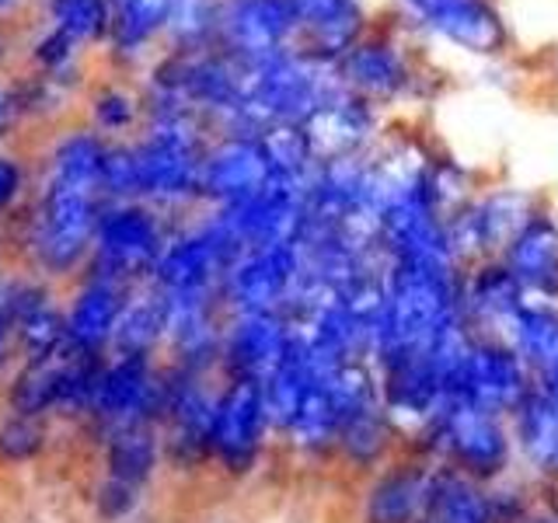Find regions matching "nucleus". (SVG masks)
I'll use <instances>...</instances> for the list:
<instances>
[{
	"label": "nucleus",
	"mask_w": 558,
	"mask_h": 523,
	"mask_svg": "<svg viewBox=\"0 0 558 523\" xmlns=\"http://www.w3.org/2000/svg\"><path fill=\"white\" fill-rule=\"evenodd\" d=\"M541 388H545V391L551 394V401L558 405V377H555V380H548V384H541Z\"/></svg>",
	"instance_id": "39"
},
{
	"label": "nucleus",
	"mask_w": 558,
	"mask_h": 523,
	"mask_svg": "<svg viewBox=\"0 0 558 523\" xmlns=\"http://www.w3.org/2000/svg\"><path fill=\"white\" fill-rule=\"evenodd\" d=\"M133 287L109 272H92L87 283L77 290L74 304L63 314L66 331V353L77 356H105L112 349L116 328L126 307V296Z\"/></svg>",
	"instance_id": "21"
},
{
	"label": "nucleus",
	"mask_w": 558,
	"mask_h": 523,
	"mask_svg": "<svg viewBox=\"0 0 558 523\" xmlns=\"http://www.w3.org/2000/svg\"><path fill=\"white\" fill-rule=\"evenodd\" d=\"M336 66H339L345 92L371 101L374 109H384V105H395L398 98H405L409 87L415 84L412 63L391 35L366 32Z\"/></svg>",
	"instance_id": "20"
},
{
	"label": "nucleus",
	"mask_w": 558,
	"mask_h": 523,
	"mask_svg": "<svg viewBox=\"0 0 558 523\" xmlns=\"http://www.w3.org/2000/svg\"><path fill=\"white\" fill-rule=\"evenodd\" d=\"M136 154V182L140 199L147 203H189L199 199V171H203V147L189 112H157L147 139Z\"/></svg>",
	"instance_id": "4"
},
{
	"label": "nucleus",
	"mask_w": 558,
	"mask_h": 523,
	"mask_svg": "<svg viewBox=\"0 0 558 523\" xmlns=\"http://www.w3.org/2000/svg\"><path fill=\"white\" fill-rule=\"evenodd\" d=\"M541 209L545 199L534 188L523 185H482L458 214L450 217V234L453 248H458L464 266L482 258H502V252L510 248L513 238L527 227Z\"/></svg>",
	"instance_id": "6"
},
{
	"label": "nucleus",
	"mask_w": 558,
	"mask_h": 523,
	"mask_svg": "<svg viewBox=\"0 0 558 523\" xmlns=\"http://www.w3.org/2000/svg\"><path fill=\"white\" fill-rule=\"evenodd\" d=\"M409 25L478 57H496L510 42L493 0H395Z\"/></svg>",
	"instance_id": "13"
},
{
	"label": "nucleus",
	"mask_w": 558,
	"mask_h": 523,
	"mask_svg": "<svg viewBox=\"0 0 558 523\" xmlns=\"http://www.w3.org/2000/svg\"><path fill=\"white\" fill-rule=\"evenodd\" d=\"M523 290L513 272L502 266V258H482L471 262L461 272V314L478 336H499L517 321L523 311Z\"/></svg>",
	"instance_id": "23"
},
{
	"label": "nucleus",
	"mask_w": 558,
	"mask_h": 523,
	"mask_svg": "<svg viewBox=\"0 0 558 523\" xmlns=\"http://www.w3.org/2000/svg\"><path fill=\"white\" fill-rule=\"evenodd\" d=\"M534 388H537V380L531 374V366L523 363V356L510 342L499 336H478L475 349H471L464 388L458 401H471V405L510 418V412Z\"/></svg>",
	"instance_id": "15"
},
{
	"label": "nucleus",
	"mask_w": 558,
	"mask_h": 523,
	"mask_svg": "<svg viewBox=\"0 0 558 523\" xmlns=\"http://www.w3.org/2000/svg\"><path fill=\"white\" fill-rule=\"evenodd\" d=\"M165 405V366L157 356H119L112 353L101 366L92 415L101 433L157 423Z\"/></svg>",
	"instance_id": "11"
},
{
	"label": "nucleus",
	"mask_w": 558,
	"mask_h": 523,
	"mask_svg": "<svg viewBox=\"0 0 558 523\" xmlns=\"http://www.w3.org/2000/svg\"><path fill=\"white\" fill-rule=\"evenodd\" d=\"M165 464V436L157 423H136L105 433V478L150 488Z\"/></svg>",
	"instance_id": "27"
},
{
	"label": "nucleus",
	"mask_w": 558,
	"mask_h": 523,
	"mask_svg": "<svg viewBox=\"0 0 558 523\" xmlns=\"http://www.w3.org/2000/svg\"><path fill=\"white\" fill-rule=\"evenodd\" d=\"M328 374L322 380H314V388L307 391L301 412H296V418H293V426L283 433V440H279V447L290 453V461L307 467V471L336 467L342 409H339L336 394H331Z\"/></svg>",
	"instance_id": "25"
},
{
	"label": "nucleus",
	"mask_w": 558,
	"mask_h": 523,
	"mask_svg": "<svg viewBox=\"0 0 558 523\" xmlns=\"http://www.w3.org/2000/svg\"><path fill=\"white\" fill-rule=\"evenodd\" d=\"M57 22L63 35H95L105 25V4L101 0H52Z\"/></svg>",
	"instance_id": "34"
},
{
	"label": "nucleus",
	"mask_w": 558,
	"mask_h": 523,
	"mask_svg": "<svg viewBox=\"0 0 558 523\" xmlns=\"http://www.w3.org/2000/svg\"><path fill=\"white\" fill-rule=\"evenodd\" d=\"M304 283L301 238L290 244L252 248L223 272L220 301L227 314H290Z\"/></svg>",
	"instance_id": "7"
},
{
	"label": "nucleus",
	"mask_w": 558,
	"mask_h": 523,
	"mask_svg": "<svg viewBox=\"0 0 558 523\" xmlns=\"http://www.w3.org/2000/svg\"><path fill=\"white\" fill-rule=\"evenodd\" d=\"M209 523H231V520H209Z\"/></svg>",
	"instance_id": "40"
},
{
	"label": "nucleus",
	"mask_w": 558,
	"mask_h": 523,
	"mask_svg": "<svg viewBox=\"0 0 558 523\" xmlns=\"http://www.w3.org/2000/svg\"><path fill=\"white\" fill-rule=\"evenodd\" d=\"M269 182H272V165L258 136L227 133L220 144L206 147L203 154L199 199H206L214 209H227L252 199Z\"/></svg>",
	"instance_id": "14"
},
{
	"label": "nucleus",
	"mask_w": 558,
	"mask_h": 523,
	"mask_svg": "<svg viewBox=\"0 0 558 523\" xmlns=\"http://www.w3.org/2000/svg\"><path fill=\"white\" fill-rule=\"evenodd\" d=\"M436 464L415 450H401L391 464L356 478L353 523H423L429 516Z\"/></svg>",
	"instance_id": "10"
},
{
	"label": "nucleus",
	"mask_w": 558,
	"mask_h": 523,
	"mask_svg": "<svg viewBox=\"0 0 558 523\" xmlns=\"http://www.w3.org/2000/svg\"><path fill=\"white\" fill-rule=\"evenodd\" d=\"M429 520L433 523H496L488 485H478V482L458 475V471L436 464Z\"/></svg>",
	"instance_id": "30"
},
{
	"label": "nucleus",
	"mask_w": 558,
	"mask_h": 523,
	"mask_svg": "<svg viewBox=\"0 0 558 523\" xmlns=\"http://www.w3.org/2000/svg\"><path fill=\"white\" fill-rule=\"evenodd\" d=\"M296 28L307 52L339 63L366 35V14L360 0H293Z\"/></svg>",
	"instance_id": "26"
},
{
	"label": "nucleus",
	"mask_w": 558,
	"mask_h": 523,
	"mask_svg": "<svg viewBox=\"0 0 558 523\" xmlns=\"http://www.w3.org/2000/svg\"><path fill=\"white\" fill-rule=\"evenodd\" d=\"M293 345V325L287 314H227L220 377L266 380Z\"/></svg>",
	"instance_id": "16"
},
{
	"label": "nucleus",
	"mask_w": 558,
	"mask_h": 523,
	"mask_svg": "<svg viewBox=\"0 0 558 523\" xmlns=\"http://www.w3.org/2000/svg\"><path fill=\"white\" fill-rule=\"evenodd\" d=\"M0 4H8V0H0Z\"/></svg>",
	"instance_id": "42"
},
{
	"label": "nucleus",
	"mask_w": 558,
	"mask_h": 523,
	"mask_svg": "<svg viewBox=\"0 0 558 523\" xmlns=\"http://www.w3.org/2000/svg\"><path fill=\"white\" fill-rule=\"evenodd\" d=\"M220 384V374L185 370L171 363L165 366V405L157 426H161L165 461L171 467H209V429H214Z\"/></svg>",
	"instance_id": "5"
},
{
	"label": "nucleus",
	"mask_w": 558,
	"mask_h": 523,
	"mask_svg": "<svg viewBox=\"0 0 558 523\" xmlns=\"http://www.w3.org/2000/svg\"><path fill=\"white\" fill-rule=\"evenodd\" d=\"M461 272L464 269H384V314L374 345V363L391 356L429 353L433 339L461 318Z\"/></svg>",
	"instance_id": "1"
},
{
	"label": "nucleus",
	"mask_w": 558,
	"mask_h": 523,
	"mask_svg": "<svg viewBox=\"0 0 558 523\" xmlns=\"http://www.w3.org/2000/svg\"><path fill=\"white\" fill-rule=\"evenodd\" d=\"M161 349H168V301L154 283H140L130 290L126 307H122L112 353L157 356Z\"/></svg>",
	"instance_id": "28"
},
{
	"label": "nucleus",
	"mask_w": 558,
	"mask_h": 523,
	"mask_svg": "<svg viewBox=\"0 0 558 523\" xmlns=\"http://www.w3.org/2000/svg\"><path fill=\"white\" fill-rule=\"evenodd\" d=\"M43 426L35 415H11L8 423H0V461L25 464L43 450Z\"/></svg>",
	"instance_id": "32"
},
{
	"label": "nucleus",
	"mask_w": 558,
	"mask_h": 523,
	"mask_svg": "<svg viewBox=\"0 0 558 523\" xmlns=\"http://www.w3.org/2000/svg\"><path fill=\"white\" fill-rule=\"evenodd\" d=\"M105 161H109V150H105L95 136H74L57 150V157H52L49 182H63V185L101 192Z\"/></svg>",
	"instance_id": "31"
},
{
	"label": "nucleus",
	"mask_w": 558,
	"mask_h": 523,
	"mask_svg": "<svg viewBox=\"0 0 558 523\" xmlns=\"http://www.w3.org/2000/svg\"><path fill=\"white\" fill-rule=\"evenodd\" d=\"M314 161H345V157H366L380 144V109L345 87L331 95L318 112L304 122Z\"/></svg>",
	"instance_id": "17"
},
{
	"label": "nucleus",
	"mask_w": 558,
	"mask_h": 523,
	"mask_svg": "<svg viewBox=\"0 0 558 523\" xmlns=\"http://www.w3.org/2000/svg\"><path fill=\"white\" fill-rule=\"evenodd\" d=\"M17 192V168L0 157V209H4Z\"/></svg>",
	"instance_id": "36"
},
{
	"label": "nucleus",
	"mask_w": 558,
	"mask_h": 523,
	"mask_svg": "<svg viewBox=\"0 0 558 523\" xmlns=\"http://www.w3.org/2000/svg\"><path fill=\"white\" fill-rule=\"evenodd\" d=\"M374 366L380 380V401L388 409L391 423L398 426L401 440H405V450H418L433 433L436 418L450 405L429 353L391 356Z\"/></svg>",
	"instance_id": "9"
},
{
	"label": "nucleus",
	"mask_w": 558,
	"mask_h": 523,
	"mask_svg": "<svg viewBox=\"0 0 558 523\" xmlns=\"http://www.w3.org/2000/svg\"><path fill=\"white\" fill-rule=\"evenodd\" d=\"M523 523H558V513H551L548 506H537V510L527 520H523Z\"/></svg>",
	"instance_id": "38"
},
{
	"label": "nucleus",
	"mask_w": 558,
	"mask_h": 523,
	"mask_svg": "<svg viewBox=\"0 0 558 523\" xmlns=\"http://www.w3.org/2000/svg\"><path fill=\"white\" fill-rule=\"evenodd\" d=\"M401 450H405V440H401L398 426L391 423L388 409H384L380 391L342 412L336 443V471H342V475L356 482L371 475V471L391 464Z\"/></svg>",
	"instance_id": "19"
},
{
	"label": "nucleus",
	"mask_w": 558,
	"mask_h": 523,
	"mask_svg": "<svg viewBox=\"0 0 558 523\" xmlns=\"http://www.w3.org/2000/svg\"><path fill=\"white\" fill-rule=\"evenodd\" d=\"M11 336H14V328H11V318H8V311L0 307V370H4V363H8V353H11Z\"/></svg>",
	"instance_id": "37"
},
{
	"label": "nucleus",
	"mask_w": 558,
	"mask_h": 523,
	"mask_svg": "<svg viewBox=\"0 0 558 523\" xmlns=\"http://www.w3.org/2000/svg\"><path fill=\"white\" fill-rule=\"evenodd\" d=\"M144 496H147V488H136V485L116 482V478H101L95 502H98L101 520L119 523V520H130L140 506H144Z\"/></svg>",
	"instance_id": "33"
},
{
	"label": "nucleus",
	"mask_w": 558,
	"mask_h": 523,
	"mask_svg": "<svg viewBox=\"0 0 558 523\" xmlns=\"http://www.w3.org/2000/svg\"><path fill=\"white\" fill-rule=\"evenodd\" d=\"M502 266L513 272L531 307H558V217L555 209L541 214L513 238L502 252Z\"/></svg>",
	"instance_id": "22"
},
{
	"label": "nucleus",
	"mask_w": 558,
	"mask_h": 523,
	"mask_svg": "<svg viewBox=\"0 0 558 523\" xmlns=\"http://www.w3.org/2000/svg\"><path fill=\"white\" fill-rule=\"evenodd\" d=\"M276 443L279 440L262 384L223 377L214 429H209V467H217L231 482L255 478L266 467Z\"/></svg>",
	"instance_id": "3"
},
{
	"label": "nucleus",
	"mask_w": 558,
	"mask_h": 523,
	"mask_svg": "<svg viewBox=\"0 0 558 523\" xmlns=\"http://www.w3.org/2000/svg\"><path fill=\"white\" fill-rule=\"evenodd\" d=\"M510 429L520 475L534 485H558V405L541 384L510 412Z\"/></svg>",
	"instance_id": "24"
},
{
	"label": "nucleus",
	"mask_w": 558,
	"mask_h": 523,
	"mask_svg": "<svg viewBox=\"0 0 558 523\" xmlns=\"http://www.w3.org/2000/svg\"><path fill=\"white\" fill-rule=\"evenodd\" d=\"M220 32L241 63L293 49V39L301 35L293 0H227L220 8Z\"/></svg>",
	"instance_id": "18"
},
{
	"label": "nucleus",
	"mask_w": 558,
	"mask_h": 523,
	"mask_svg": "<svg viewBox=\"0 0 558 523\" xmlns=\"http://www.w3.org/2000/svg\"><path fill=\"white\" fill-rule=\"evenodd\" d=\"M168 231L144 203H116L105 209L95 231V272H109L126 287L150 283Z\"/></svg>",
	"instance_id": "8"
},
{
	"label": "nucleus",
	"mask_w": 558,
	"mask_h": 523,
	"mask_svg": "<svg viewBox=\"0 0 558 523\" xmlns=\"http://www.w3.org/2000/svg\"><path fill=\"white\" fill-rule=\"evenodd\" d=\"M506 342L531 366L537 384H548L558 377V307L523 304L517 321L506 331Z\"/></svg>",
	"instance_id": "29"
},
{
	"label": "nucleus",
	"mask_w": 558,
	"mask_h": 523,
	"mask_svg": "<svg viewBox=\"0 0 558 523\" xmlns=\"http://www.w3.org/2000/svg\"><path fill=\"white\" fill-rule=\"evenodd\" d=\"M98 220V192L49 182L35 220V255L49 272H70L95 244Z\"/></svg>",
	"instance_id": "12"
},
{
	"label": "nucleus",
	"mask_w": 558,
	"mask_h": 523,
	"mask_svg": "<svg viewBox=\"0 0 558 523\" xmlns=\"http://www.w3.org/2000/svg\"><path fill=\"white\" fill-rule=\"evenodd\" d=\"M423 523H433V520H429V516H426V520H423Z\"/></svg>",
	"instance_id": "41"
},
{
	"label": "nucleus",
	"mask_w": 558,
	"mask_h": 523,
	"mask_svg": "<svg viewBox=\"0 0 558 523\" xmlns=\"http://www.w3.org/2000/svg\"><path fill=\"white\" fill-rule=\"evenodd\" d=\"M415 453L478 485H496L520 471L510 418L471 401H450Z\"/></svg>",
	"instance_id": "2"
},
{
	"label": "nucleus",
	"mask_w": 558,
	"mask_h": 523,
	"mask_svg": "<svg viewBox=\"0 0 558 523\" xmlns=\"http://www.w3.org/2000/svg\"><path fill=\"white\" fill-rule=\"evenodd\" d=\"M133 101L122 95H101L98 101V122L105 130H126L133 122Z\"/></svg>",
	"instance_id": "35"
}]
</instances>
